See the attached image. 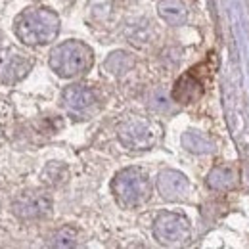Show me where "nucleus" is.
I'll list each match as a JSON object with an SVG mask.
<instances>
[{"instance_id": "6e6552de", "label": "nucleus", "mask_w": 249, "mask_h": 249, "mask_svg": "<svg viewBox=\"0 0 249 249\" xmlns=\"http://www.w3.org/2000/svg\"><path fill=\"white\" fill-rule=\"evenodd\" d=\"M63 102H65V106L71 111L83 113V111L90 109L94 104H96V96H94L92 90H89L83 85H73V87H69L63 92Z\"/></svg>"}, {"instance_id": "20e7f679", "label": "nucleus", "mask_w": 249, "mask_h": 249, "mask_svg": "<svg viewBox=\"0 0 249 249\" xmlns=\"http://www.w3.org/2000/svg\"><path fill=\"white\" fill-rule=\"evenodd\" d=\"M190 234L188 220L175 213H165L156 220V238L163 244H180Z\"/></svg>"}, {"instance_id": "f257e3e1", "label": "nucleus", "mask_w": 249, "mask_h": 249, "mask_svg": "<svg viewBox=\"0 0 249 249\" xmlns=\"http://www.w3.org/2000/svg\"><path fill=\"white\" fill-rule=\"evenodd\" d=\"M60 29V19L46 8H33L16 19V35L25 44H46Z\"/></svg>"}, {"instance_id": "f03ea898", "label": "nucleus", "mask_w": 249, "mask_h": 249, "mask_svg": "<svg viewBox=\"0 0 249 249\" xmlns=\"http://www.w3.org/2000/svg\"><path fill=\"white\" fill-rule=\"evenodd\" d=\"M92 65V50L77 40L63 42L54 48L50 56V67L60 77H75L85 73Z\"/></svg>"}, {"instance_id": "f8f14e48", "label": "nucleus", "mask_w": 249, "mask_h": 249, "mask_svg": "<svg viewBox=\"0 0 249 249\" xmlns=\"http://www.w3.org/2000/svg\"><path fill=\"white\" fill-rule=\"evenodd\" d=\"M209 186L215 188V190H226V188H230L234 184V180H232V175H230V171H226V169H215L211 175H209Z\"/></svg>"}, {"instance_id": "7ed1b4c3", "label": "nucleus", "mask_w": 249, "mask_h": 249, "mask_svg": "<svg viewBox=\"0 0 249 249\" xmlns=\"http://www.w3.org/2000/svg\"><path fill=\"white\" fill-rule=\"evenodd\" d=\"M113 192L123 207H136L150 196V184L140 169H126L113 180Z\"/></svg>"}, {"instance_id": "39448f33", "label": "nucleus", "mask_w": 249, "mask_h": 249, "mask_svg": "<svg viewBox=\"0 0 249 249\" xmlns=\"http://www.w3.org/2000/svg\"><path fill=\"white\" fill-rule=\"evenodd\" d=\"M119 138L130 150H144L156 142V130L150 123L144 121H130L119 128Z\"/></svg>"}, {"instance_id": "ddd939ff", "label": "nucleus", "mask_w": 249, "mask_h": 249, "mask_svg": "<svg viewBox=\"0 0 249 249\" xmlns=\"http://www.w3.org/2000/svg\"><path fill=\"white\" fill-rule=\"evenodd\" d=\"M184 144H186L188 150H192V152H209L211 150V144L199 132H188L186 136H184Z\"/></svg>"}, {"instance_id": "9d476101", "label": "nucleus", "mask_w": 249, "mask_h": 249, "mask_svg": "<svg viewBox=\"0 0 249 249\" xmlns=\"http://www.w3.org/2000/svg\"><path fill=\"white\" fill-rule=\"evenodd\" d=\"M29 67H31V62H27L25 58L8 56L6 60L0 62V81L6 85H12V83L19 81L21 77H25Z\"/></svg>"}, {"instance_id": "0eeeda50", "label": "nucleus", "mask_w": 249, "mask_h": 249, "mask_svg": "<svg viewBox=\"0 0 249 249\" xmlns=\"http://www.w3.org/2000/svg\"><path fill=\"white\" fill-rule=\"evenodd\" d=\"M157 188L165 199H180L188 192V180L177 171H165L157 178Z\"/></svg>"}, {"instance_id": "423d86ee", "label": "nucleus", "mask_w": 249, "mask_h": 249, "mask_svg": "<svg viewBox=\"0 0 249 249\" xmlns=\"http://www.w3.org/2000/svg\"><path fill=\"white\" fill-rule=\"evenodd\" d=\"M52 209V201L50 197L42 196V194H29L19 197L14 203V213L21 218H38L48 215Z\"/></svg>"}, {"instance_id": "9b49d317", "label": "nucleus", "mask_w": 249, "mask_h": 249, "mask_svg": "<svg viewBox=\"0 0 249 249\" xmlns=\"http://www.w3.org/2000/svg\"><path fill=\"white\" fill-rule=\"evenodd\" d=\"M159 16L171 25H180L186 21V6L178 0H165L159 4Z\"/></svg>"}, {"instance_id": "1a4fd4ad", "label": "nucleus", "mask_w": 249, "mask_h": 249, "mask_svg": "<svg viewBox=\"0 0 249 249\" xmlns=\"http://www.w3.org/2000/svg\"><path fill=\"white\" fill-rule=\"evenodd\" d=\"M201 92H203L201 81H197L194 73H188V75L178 79V83L173 90V98L180 104H192L201 96Z\"/></svg>"}]
</instances>
